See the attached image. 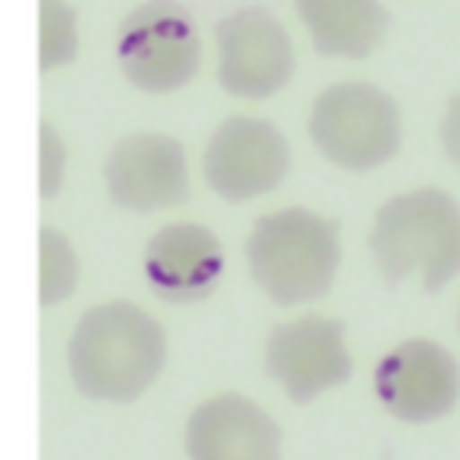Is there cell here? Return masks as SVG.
Masks as SVG:
<instances>
[{
	"instance_id": "cell-1",
	"label": "cell",
	"mask_w": 460,
	"mask_h": 460,
	"mask_svg": "<svg viewBox=\"0 0 460 460\" xmlns=\"http://www.w3.org/2000/svg\"><path fill=\"white\" fill-rule=\"evenodd\" d=\"M165 367L162 323L133 302L86 309L68 338V374L86 399L133 402Z\"/></svg>"
},
{
	"instance_id": "cell-2",
	"label": "cell",
	"mask_w": 460,
	"mask_h": 460,
	"mask_svg": "<svg viewBox=\"0 0 460 460\" xmlns=\"http://www.w3.org/2000/svg\"><path fill=\"white\" fill-rule=\"evenodd\" d=\"M370 255L392 280H420L442 291L460 273V205L438 187H417L388 198L370 226Z\"/></svg>"
},
{
	"instance_id": "cell-3",
	"label": "cell",
	"mask_w": 460,
	"mask_h": 460,
	"mask_svg": "<svg viewBox=\"0 0 460 460\" xmlns=\"http://www.w3.org/2000/svg\"><path fill=\"white\" fill-rule=\"evenodd\" d=\"M248 273L277 305H305L331 291L341 262L338 226L313 208H277L255 219L244 244Z\"/></svg>"
},
{
	"instance_id": "cell-4",
	"label": "cell",
	"mask_w": 460,
	"mask_h": 460,
	"mask_svg": "<svg viewBox=\"0 0 460 460\" xmlns=\"http://www.w3.org/2000/svg\"><path fill=\"white\" fill-rule=\"evenodd\" d=\"M305 129L313 147L345 172L377 169L402 144V115L395 97L363 79L334 83L316 93Z\"/></svg>"
},
{
	"instance_id": "cell-5",
	"label": "cell",
	"mask_w": 460,
	"mask_h": 460,
	"mask_svg": "<svg viewBox=\"0 0 460 460\" xmlns=\"http://www.w3.org/2000/svg\"><path fill=\"white\" fill-rule=\"evenodd\" d=\"M115 61L144 93H172L201 68V36L176 0L137 4L115 32Z\"/></svg>"
},
{
	"instance_id": "cell-6",
	"label": "cell",
	"mask_w": 460,
	"mask_h": 460,
	"mask_svg": "<svg viewBox=\"0 0 460 460\" xmlns=\"http://www.w3.org/2000/svg\"><path fill=\"white\" fill-rule=\"evenodd\" d=\"M216 79L230 97L262 101L295 75V43L266 7H241L216 25Z\"/></svg>"
},
{
	"instance_id": "cell-7",
	"label": "cell",
	"mask_w": 460,
	"mask_h": 460,
	"mask_svg": "<svg viewBox=\"0 0 460 460\" xmlns=\"http://www.w3.org/2000/svg\"><path fill=\"white\" fill-rule=\"evenodd\" d=\"M291 169V147L270 119L230 115L205 144L201 172L223 201H252L284 183Z\"/></svg>"
},
{
	"instance_id": "cell-8",
	"label": "cell",
	"mask_w": 460,
	"mask_h": 460,
	"mask_svg": "<svg viewBox=\"0 0 460 460\" xmlns=\"http://www.w3.org/2000/svg\"><path fill=\"white\" fill-rule=\"evenodd\" d=\"M374 395L406 424L438 420L460 399V363L431 338H406L374 367Z\"/></svg>"
},
{
	"instance_id": "cell-9",
	"label": "cell",
	"mask_w": 460,
	"mask_h": 460,
	"mask_svg": "<svg viewBox=\"0 0 460 460\" xmlns=\"http://www.w3.org/2000/svg\"><path fill=\"white\" fill-rule=\"evenodd\" d=\"M266 374L295 402H313L316 395L345 385L352 377V352L345 327L331 316H298L277 323L262 352Z\"/></svg>"
},
{
	"instance_id": "cell-10",
	"label": "cell",
	"mask_w": 460,
	"mask_h": 460,
	"mask_svg": "<svg viewBox=\"0 0 460 460\" xmlns=\"http://www.w3.org/2000/svg\"><path fill=\"white\" fill-rule=\"evenodd\" d=\"M104 187L119 208L158 212L183 205L190 194V172L183 144L169 133H129L104 158Z\"/></svg>"
},
{
	"instance_id": "cell-11",
	"label": "cell",
	"mask_w": 460,
	"mask_h": 460,
	"mask_svg": "<svg viewBox=\"0 0 460 460\" xmlns=\"http://www.w3.org/2000/svg\"><path fill=\"white\" fill-rule=\"evenodd\" d=\"M183 442L190 460H280L277 420L237 392H223L194 406Z\"/></svg>"
},
{
	"instance_id": "cell-12",
	"label": "cell",
	"mask_w": 460,
	"mask_h": 460,
	"mask_svg": "<svg viewBox=\"0 0 460 460\" xmlns=\"http://www.w3.org/2000/svg\"><path fill=\"white\" fill-rule=\"evenodd\" d=\"M144 277L162 302H201L223 277V244L201 223H169L144 248Z\"/></svg>"
},
{
	"instance_id": "cell-13",
	"label": "cell",
	"mask_w": 460,
	"mask_h": 460,
	"mask_svg": "<svg viewBox=\"0 0 460 460\" xmlns=\"http://www.w3.org/2000/svg\"><path fill=\"white\" fill-rule=\"evenodd\" d=\"M295 11L323 58H367L388 32L381 0H295Z\"/></svg>"
},
{
	"instance_id": "cell-14",
	"label": "cell",
	"mask_w": 460,
	"mask_h": 460,
	"mask_svg": "<svg viewBox=\"0 0 460 460\" xmlns=\"http://www.w3.org/2000/svg\"><path fill=\"white\" fill-rule=\"evenodd\" d=\"M75 284H79V255L72 241L54 226H40V302L58 305L75 291Z\"/></svg>"
},
{
	"instance_id": "cell-15",
	"label": "cell",
	"mask_w": 460,
	"mask_h": 460,
	"mask_svg": "<svg viewBox=\"0 0 460 460\" xmlns=\"http://www.w3.org/2000/svg\"><path fill=\"white\" fill-rule=\"evenodd\" d=\"M79 54V22L72 4L40 0V68H61Z\"/></svg>"
},
{
	"instance_id": "cell-16",
	"label": "cell",
	"mask_w": 460,
	"mask_h": 460,
	"mask_svg": "<svg viewBox=\"0 0 460 460\" xmlns=\"http://www.w3.org/2000/svg\"><path fill=\"white\" fill-rule=\"evenodd\" d=\"M65 183V140L50 122H40V194L54 198Z\"/></svg>"
},
{
	"instance_id": "cell-17",
	"label": "cell",
	"mask_w": 460,
	"mask_h": 460,
	"mask_svg": "<svg viewBox=\"0 0 460 460\" xmlns=\"http://www.w3.org/2000/svg\"><path fill=\"white\" fill-rule=\"evenodd\" d=\"M442 147H446V158L460 169V93L449 101L442 115Z\"/></svg>"
},
{
	"instance_id": "cell-18",
	"label": "cell",
	"mask_w": 460,
	"mask_h": 460,
	"mask_svg": "<svg viewBox=\"0 0 460 460\" xmlns=\"http://www.w3.org/2000/svg\"><path fill=\"white\" fill-rule=\"evenodd\" d=\"M456 327H460V313H456Z\"/></svg>"
}]
</instances>
